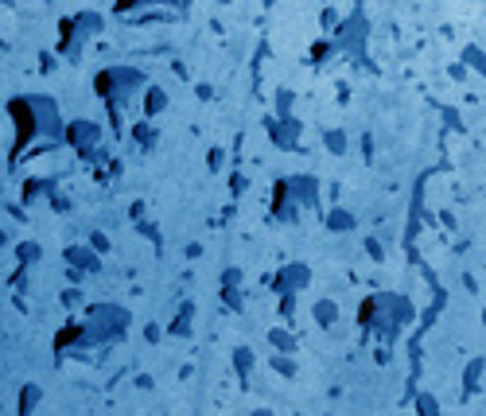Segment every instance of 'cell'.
<instances>
[{"label": "cell", "instance_id": "3", "mask_svg": "<svg viewBox=\"0 0 486 416\" xmlns=\"http://www.w3.org/2000/svg\"><path fill=\"white\" fill-rule=\"evenodd\" d=\"M36 405H39V385H24V393H20V416H27Z\"/></svg>", "mask_w": 486, "mask_h": 416}, {"label": "cell", "instance_id": "1", "mask_svg": "<svg viewBox=\"0 0 486 416\" xmlns=\"http://www.w3.org/2000/svg\"><path fill=\"white\" fill-rule=\"evenodd\" d=\"M12 117H16V148L31 144L36 136H54L59 133V109L51 98H16L12 101Z\"/></svg>", "mask_w": 486, "mask_h": 416}, {"label": "cell", "instance_id": "4", "mask_svg": "<svg viewBox=\"0 0 486 416\" xmlns=\"http://www.w3.org/2000/svg\"><path fill=\"white\" fill-rule=\"evenodd\" d=\"M66 257H71V261L78 265V269H94V265H98V261H94V253H86V249H71Z\"/></svg>", "mask_w": 486, "mask_h": 416}, {"label": "cell", "instance_id": "2", "mask_svg": "<svg viewBox=\"0 0 486 416\" xmlns=\"http://www.w3.org/2000/svg\"><path fill=\"white\" fill-rule=\"evenodd\" d=\"M66 136H71L74 148H90V144H98V125H86V121H78V125L66 128Z\"/></svg>", "mask_w": 486, "mask_h": 416}]
</instances>
